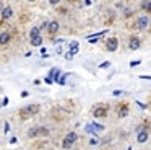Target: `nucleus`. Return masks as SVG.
<instances>
[{
  "instance_id": "17",
  "label": "nucleus",
  "mask_w": 151,
  "mask_h": 150,
  "mask_svg": "<svg viewBox=\"0 0 151 150\" xmlns=\"http://www.w3.org/2000/svg\"><path fill=\"white\" fill-rule=\"evenodd\" d=\"M141 8H143L145 12L151 13V0H150V2H143V3H141Z\"/></svg>"
},
{
  "instance_id": "14",
  "label": "nucleus",
  "mask_w": 151,
  "mask_h": 150,
  "mask_svg": "<svg viewBox=\"0 0 151 150\" xmlns=\"http://www.w3.org/2000/svg\"><path fill=\"white\" fill-rule=\"evenodd\" d=\"M78 49H80V44H78V41H72L70 42V52H72L73 55L78 52Z\"/></svg>"
},
{
  "instance_id": "7",
  "label": "nucleus",
  "mask_w": 151,
  "mask_h": 150,
  "mask_svg": "<svg viewBox=\"0 0 151 150\" xmlns=\"http://www.w3.org/2000/svg\"><path fill=\"white\" fill-rule=\"evenodd\" d=\"M128 114V104L127 103H120L117 108V116L119 117H125Z\"/></svg>"
},
{
  "instance_id": "24",
  "label": "nucleus",
  "mask_w": 151,
  "mask_h": 150,
  "mask_svg": "<svg viewBox=\"0 0 151 150\" xmlns=\"http://www.w3.org/2000/svg\"><path fill=\"white\" fill-rule=\"evenodd\" d=\"M130 15H132V10H125V12H124V16H125V18H128Z\"/></svg>"
},
{
  "instance_id": "25",
  "label": "nucleus",
  "mask_w": 151,
  "mask_h": 150,
  "mask_svg": "<svg viewBox=\"0 0 151 150\" xmlns=\"http://www.w3.org/2000/svg\"><path fill=\"white\" fill-rule=\"evenodd\" d=\"M8 130H10V124L5 122V129H4V132H5V134H8Z\"/></svg>"
},
{
  "instance_id": "31",
  "label": "nucleus",
  "mask_w": 151,
  "mask_h": 150,
  "mask_svg": "<svg viewBox=\"0 0 151 150\" xmlns=\"http://www.w3.org/2000/svg\"><path fill=\"white\" fill-rule=\"evenodd\" d=\"M10 143H17V137H12V139H10Z\"/></svg>"
},
{
  "instance_id": "4",
  "label": "nucleus",
  "mask_w": 151,
  "mask_h": 150,
  "mask_svg": "<svg viewBox=\"0 0 151 150\" xmlns=\"http://www.w3.org/2000/svg\"><path fill=\"white\" fill-rule=\"evenodd\" d=\"M119 47V39L115 38V36H112V38H109L107 41H106V49H107L109 52H115Z\"/></svg>"
},
{
  "instance_id": "16",
  "label": "nucleus",
  "mask_w": 151,
  "mask_h": 150,
  "mask_svg": "<svg viewBox=\"0 0 151 150\" xmlns=\"http://www.w3.org/2000/svg\"><path fill=\"white\" fill-rule=\"evenodd\" d=\"M37 135H49V129L44 127V126L37 127Z\"/></svg>"
},
{
  "instance_id": "18",
  "label": "nucleus",
  "mask_w": 151,
  "mask_h": 150,
  "mask_svg": "<svg viewBox=\"0 0 151 150\" xmlns=\"http://www.w3.org/2000/svg\"><path fill=\"white\" fill-rule=\"evenodd\" d=\"M28 137H37V127H31L29 130H28Z\"/></svg>"
},
{
  "instance_id": "15",
  "label": "nucleus",
  "mask_w": 151,
  "mask_h": 150,
  "mask_svg": "<svg viewBox=\"0 0 151 150\" xmlns=\"http://www.w3.org/2000/svg\"><path fill=\"white\" fill-rule=\"evenodd\" d=\"M31 44H33L34 47H39V46L42 44V36H37V38L31 39Z\"/></svg>"
},
{
  "instance_id": "28",
  "label": "nucleus",
  "mask_w": 151,
  "mask_h": 150,
  "mask_svg": "<svg viewBox=\"0 0 151 150\" xmlns=\"http://www.w3.org/2000/svg\"><path fill=\"white\" fill-rule=\"evenodd\" d=\"M140 78H143V80H151V75H140Z\"/></svg>"
},
{
  "instance_id": "1",
  "label": "nucleus",
  "mask_w": 151,
  "mask_h": 150,
  "mask_svg": "<svg viewBox=\"0 0 151 150\" xmlns=\"http://www.w3.org/2000/svg\"><path fill=\"white\" fill-rule=\"evenodd\" d=\"M39 109H41V106L37 103H34V104H26V106H23L20 109V116L21 117H31V116H34V114H37L39 113Z\"/></svg>"
},
{
  "instance_id": "33",
  "label": "nucleus",
  "mask_w": 151,
  "mask_h": 150,
  "mask_svg": "<svg viewBox=\"0 0 151 150\" xmlns=\"http://www.w3.org/2000/svg\"><path fill=\"white\" fill-rule=\"evenodd\" d=\"M150 106H151V103H150Z\"/></svg>"
},
{
  "instance_id": "19",
  "label": "nucleus",
  "mask_w": 151,
  "mask_h": 150,
  "mask_svg": "<svg viewBox=\"0 0 151 150\" xmlns=\"http://www.w3.org/2000/svg\"><path fill=\"white\" fill-rule=\"evenodd\" d=\"M85 130L86 132H89V134H93V135H96V130H94V127H93V124H86V127H85Z\"/></svg>"
},
{
  "instance_id": "23",
  "label": "nucleus",
  "mask_w": 151,
  "mask_h": 150,
  "mask_svg": "<svg viewBox=\"0 0 151 150\" xmlns=\"http://www.w3.org/2000/svg\"><path fill=\"white\" fill-rule=\"evenodd\" d=\"M140 64H141V60H132L128 65H130V67L133 68V67H137V65H140Z\"/></svg>"
},
{
  "instance_id": "11",
  "label": "nucleus",
  "mask_w": 151,
  "mask_h": 150,
  "mask_svg": "<svg viewBox=\"0 0 151 150\" xmlns=\"http://www.w3.org/2000/svg\"><path fill=\"white\" fill-rule=\"evenodd\" d=\"M47 77H50L54 82H59V78H60V68H57V67L50 68V72H49V75H47Z\"/></svg>"
},
{
  "instance_id": "3",
  "label": "nucleus",
  "mask_w": 151,
  "mask_h": 150,
  "mask_svg": "<svg viewBox=\"0 0 151 150\" xmlns=\"http://www.w3.org/2000/svg\"><path fill=\"white\" fill-rule=\"evenodd\" d=\"M107 113H109L107 104H99L93 109V116L94 117H107Z\"/></svg>"
},
{
  "instance_id": "26",
  "label": "nucleus",
  "mask_w": 151,
  "mask_h": 150,
  "mask_svg": "<svg viewBox=\"0 0 151 150\" xmlns=\"http://www.w3.org/2000/svg\"><path fill=\"white\" fill-rule=\"evenodd\" d=\"M44 82H46V83H54V80H52V78H50V77H46V78H44Z\"/></svg>"
},
{
  "instance_id": "27",
  "label": "nucleus",
  "mask_w": 151,
  "mask_h": 150,
  "mask_svg": "<svg viewBox=\"0 0 151 150\" xmlns=\"http://www.w3.org/2000/svg\"><path fill=\"white\" fill-rule=\"evenodd\" d=\"M7 104H8V98H4V101L0 103V106H7Z\"/></svg>"
},
{
  "instance_id": "30",
  "label": "nucleus",
  "mask_w": 151,
  "mask_h": 150,
  "mask_svg": "<svg viewBox=\"0 0 151 150\" xmlns=\"http://www.w3.org/2000/svg\"><path fill=\"white\" fill-rule=\"evenodd\" d=\"M89 143H91V145H96V143H98V140H96V139H91V140H89Z\"/></svg>"
},
{
  "instance_id": "29",
  "label": "nucleus",
  "mask_w": 151,
  "mask_h": 150,
  "mask_svg": "<svg viewBox=\"0 0 151 150\" xmlns=\"http://www.w3.org/2000/svg\"><path fill=\"white\" fill-rule=\"evenodd\" d=\"M72 57H73V54H72V52H68V54H65V59H68V60H70Z\"/></svg>"
},
{
  "instance_id": "13",
  "label": "nucleus",
  "mask_w": 151,
  "mask_h": 150,
  "mask_svg": "<svg viewBox=\"0 0 151 150\" xmlns=\"http://www.w3.org/2000/svg\"><path fill=\"white\" fill-rule=\"evenodd\" d=\"M37 36H41V28H37V26L31 28V31H29V39H34V38H37Z\"/></svg>"
},
{
  "instance_id": "22",
  "label": "nucleus",
  "mask_w": 151,
  "mask_h": 150,
  "mask_svg": "<svg viewBox=\"0 0 151 150\" xmlns=\"http://www.w3.org/2000/svg\"><path fill=\"white\" fill-rule=\"evenodd\" d=\"M109 65H111V62H109V60H104L101 65H99V68H107Z\"/></svg>"
},
{
  "instance_id": "10",
  "label": "nucleus",
  "mask_w": 151,
  "mask_h": 150,
  "mask_svg": "<svg viewBox=\"0 0 151 150\" xmlns=\"http://www.w3.org/2000/svg\"><path fill=\"white\" fill-rule=\"evenodd\" d=\"M60 29V25H59V21H50L49 23V26H47V31L50 33V34H55L57 31Z\"/></svg>"
},
{
  "instance_id": "5",
  "label": "nucleus",
  "mask_w": 151,
  "mask_h": 150,
  "mask_svg": "<svg viewBox=\"0 0 151 150\" xmlns=\"http://www.w3.org/2000/svg\"><path fill=\"white\" fill-rule=\"evenodd\" d=\"M140 46H141V41H140V38H138V36L132 34L130 38H128V47H130L132 51H138V49H140Z\"/></svg>"
},
{
  "instance_id": "12",
  "label": "nucleus",
  "mask_w": 151,
  "mask_h": 150,
  "mask_svg": "<svg viewBox=\"0 0 151 150\" xmlns=\"http://www.w3.org/2000/svg\"><path fill=\"white\" fill-rule=\"evenodd\" d=\"M10 39H12V36H10V33H8V31L0 33V44H2V46L8 44V42H10Z\"/></svg>"
},
{
  "instance_id": "6",
  "label": "nucleus",
  "mask_w": 151,
  "mask_h": 150,
  "mask_svg": "<svg viewBox=\"0 0 151 150\" xmlns=\"http://www.w3.org/2000/svg\"><path fill=\"white\" fill-rule=\"evenodd\" d=\"M148 25H150V18L148 16H138V20H137V28L138 29H146L148 28Z\"/></svg>"
},
{
  "instance_id": "2",
  "label": "nucleus",
  "mask_w": 151,
  "mask_h": 150,
  "mask_svg": "<svg viewBox=\"0 0 151 150\" xmlns=\"http://www.w3.org/2000/svg\"><path fill=\"white\" fill-rule=\"evenodd\" d=\"M76 140H78V134H76L75 130H70V132L63 137V140H62V149H65V150L72 149L73 143H75Z\"/></svg>"
},
{
  "instance_id": "8",
  "label": "nucleus",
  "mask_w": 151,
  "mask_h": 150,
  "mask_svg": "<svg viewBox=\"0 0 151 150\" xmlns=\"http://www.w3.org/2000/svg\"><path fill=\"white\" fill-rule=\"evenodd\" d=\"M148 137H150L148 130H140V132H137V142L138 143H145L148 140Z\"/></svg>"
},
{
  "instance_id": "9",
  "label": "nucleus",
  "mask_w": 151,
  "mask_h": 150,
  "mask_svg": "<svg viewBox=\"0 0 151 150\" xmlns=\"http://www.w3.org/2000/svg\"><path fill=\"white\" fill-rule=\"evenodd\" d=\"M0 15H2V20L12 18V15H13V8H12V7H5V8L0 12Z\"/></svg>"
},
{
  "instance_id": "32",
  "label": "nucleus",
  "mask_w": 151,
  "mask_h": 150,
  "mask_svg": "<svg viewBox=\"0 0 151 150\" xmlns=\"http://www.w3.org/2000/svg\"><path fill=\"white\" fill-rule=\"evenodd\" d=\"M128 150H133V149H132V147H128Z\"/></svg>"
},
{
  "instance_id": "20",
  "label": "nucleus",
  "mask_w": 151,
  "mask_h": 150,
  "mask_svg": "<svg viewBox=\"0 0 151 150\" xmlns=\"http://www.w3.org/2000/svg\"><path fill=\"white\" fill-rule=\"evenodd\" d=\"M93 127L96 129V132H101V130H104L106 127L102 126V124H98V122H93Z\"/></svg>"
},
{
  "instance_id": "21",
  "label": "nucleus",
  "mask_w": 151,
  "mask_h": 150,
  "mask_svg": "<svg viewBox=\"0 0 151 150\" xmlns=\"http://www.w3.org/2000/svg\"><path fill=\"white\" fill-rule=\"evenodd\" d=\"M67 77H68V74H65V75H60V78H59V82H57V83H60V85H65V82H67Z\"/></svg>"
}]
</instances>
